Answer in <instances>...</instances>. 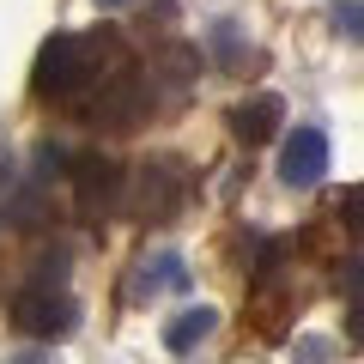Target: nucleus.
<instances>
[{"mask_svg":"<svg viewBox=\"0 0 364 364\" xmlns=\"http://www.w3.org/2000/svg\"><path fill=\"white\" fill-rule=\"evenodd\" d=\"M122 49V31H91V37H73V31H55L49 43L37 49V67H31V91L43 104H73L85 97L91 79H97V55Z\"/></svg>","mask_w":364,"mask_h":364,"instance_id":"1","label":"nucleus"},{"mask_svg":"<svg viewBox=\"0 0 364 364\" xmlns=\"http://www.w3.org/2000/svg\"><path fill=\"white\" fill-rule=\"evenodd\" d=\"M61 273H67V255L55 249V255L37 267V279H25V286L13 291L6 316H13V328H18V334L55 340V334H67V328L79 322V304H73V291L61 286Z\"/></svg>","mask_w":364,"mask_h":364,"instance_id":"2","label":"nucleus"},{"mask_svg":"<svg viewBox=\"0 0 364 364\" xmlns=\"http://www.w3.org/2000/svg\"><path fill=\"white\" fill-rule=\"evenodd\" d=\"M188 195H195L188 164H182L176 152H152L140 170H134V182H128V213L140 225H170L182 207H188Z\"/></svg>","mask_w":364,"mask_h":364,"instance_id":"3","label":"nucleus"},{"mask_svg":"<svg viewBox=\"0 0 364 364\" xmlns=\"http://www.w3.org/2000/svg\"><path fill=\"white\" fill-rule=\"evenodd\" d=\"M152 79L140 73V67H116V73L97 85V104L85 109L91 116V128H104V134H128V128H140L146 116H152Z\"/></svg>","mask_w":364,"mask_h":364,"instance_id":"4","label":"nucleus"},{"mask_svg":"<svg viewBox=\"0 0 364 364\" xmlns=\"http://www.w3.org/2000/svg\"><path fill=\"white\" fill-rule=\"evenodd\" d=\"M67 182H73V207L85 225H104L109 213H116V200L128 195V182H122V164L104 152H73V164H67Z\"/></svg>","mask_w":364,"mask_h":364,"instance_id":"5","label":"nucleus"},{"mask_svg":"<svg viewBox=\"0 0 364 364\" xmlns=\"http://www.w3.org/2000/svg\"><path fill=\"white\" fill-rule=\"evenodd\" d=\"M328 170V134L322 128H291L286 152H279V182L286 188H316Z\"/></svg>","mask_w":364,"mask_h":364,"instance_id":"6","label":"nucleus"},{"mask_svg":"<svg viewBox=\"0 0 364 364\" xmlns=\"http://www.w3.org/2000/svg\"><path fill=\"white\" fill-rule=\"evenodd\" d=\"M195 73H200V49H195V43H164V49L152 55V67H146L152 91H164V97H170V109H176L182 97H188Z\"/></svg>","mask_w":364,"mask_h":364,"instance_id":"7","label":"nucleus"},{"mask_svg":"<svg viewBox=\"0 0 364 364\" xmlns=\"http://www.w3.org/2000/svg\"><path fill=\"white\" fill-rule=\"evenodd\" d=\"M279 122H286V104H279L273 91H255V97H243V104L231 109V140L243 146V152H255V146H267L273 134H279Z\"/></svg>","mask_w":364,"mask_h":364,"instance_id":"8","label":"nucleus"},{"mask_svg":"<svg viewBox=\"0 0 364 364\" xmlns=\"http://www.w3.org/2000/svg\"><path fill=\"white\" fill-rule=\"evenodd\" d=\"M207 49H213V61H219L225 73H261V67H267V55L237 31V18H219V25L207 31Z\"/></svg>","mask_w":364,"mask_h":364,"instance_id":"9","label":"nucleus"},{"mask_svg":"<svg viewBox=\"0 0 364 364\" xmlns=\"http://www.w3.org/2000/svg\"><path fill=\"white\" fill-rule=\"evenodd\" d=\"M152 286H170V291H188V267H182L170 249H158L152 261H140V273L128 279V298H152Z\"/></svg>","mask_w":364,"mask_h":364,"instance_id":"10","label":"nucleus"},{"mask_svg":"<svg viewBox=\"0 0 364 364\" xmlns=\"http://www.w3.org/2000/svg\"><path fill=\"white\" fill-rule=\"evenodd\" d=\"M213 328H219V316H213L207 304H195V310H182V316H170V322H164V346L176 352V358H188Z\"/></svg>","mask_w":364,"mask_h":364,"instance_id":"11","label":"nucleus"},{"mask_svg":"<svg viewBox=\"0 0 364 364\" xmlns=\"http://www.w3.org/2000/svg\"><path fill=\"white\" fill-rule=\"evenodd\" d=\"M328 25L340 31L346 43H364V0H334V13H328Z\"/></svg>","mask_w":364,"mask_h":364,"instance_id":"12","label":"nucleus"},{"mask_svg":"<svg viewBox=\"0 0 364 364\" xmlns=\"http://www.w3.org/2000/svg\"><path fill=\"white\" fill-rule=\"evenodd\" d=\"M340 225H346L352 237H364V182L358 188H340Z\"/></svg>","mask_w":364,"mask_h":364,"instance_id":"13","label":"nucleus"},{"mask_svg":"<svg viewBox=\"0 0 364 364\" xmlns=\"http://www.w3.org/2000/svg\"><path fill=\"white\" fill-rule=\"evenodd\" d=\"M322 358H328V346H322V340L310 334V340H304V346H298V364H322Z\"/></svg>","mask_w":364,"mask_h":364,"instance_id":"14","label":"nucleus"},{"mask_svg":"<svg viewBox=\"0 0 364 364\" xmlns=\"http://www.w3.org/2000/svg\"><path fill=\"white\" fill-rule=\"evenodd\" d=\"M346 334L364 340V298H352V316H346Z\"/></svg>","mask_w":364,"mask_h":364,"instance_id":"15","label":"nucleus"},{"mask_svg":"<svg viewBox=\"0 0 364 364\" xmlns=\"http://www.w3.org/2000/svg\"><path fill=\"white\" fill-rule=\"evenodd\" d=\"M13 364H49V358H37V352H25V358H13Z\"/></svg>","mask_w":364,"mask_h":364,"instance_id":"16","label":"nucleus"},{"mask_svg":"<svg viewBox=\"0 0 364 364\" xmlns=\"http://www.w3.org/2000/svg\"><path fill=\"white\" fill-rule=\"evenodd\" d=\"M97 6H122V0H97Z\"/></svg>","mask_w":364,"mask_h":364,"instance_id":"17","label":"nucleus"}]
</instances>
